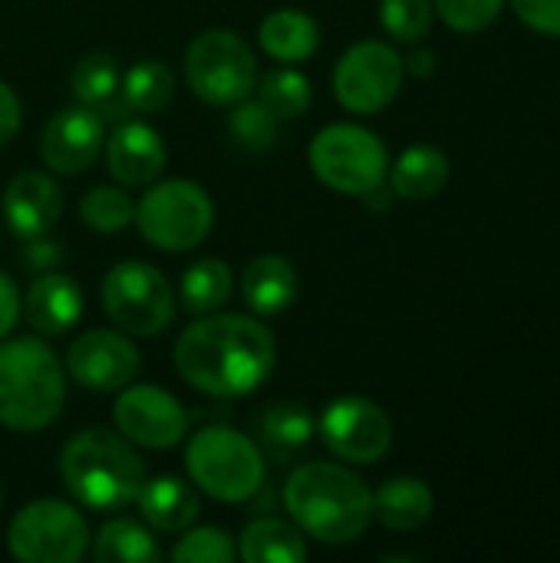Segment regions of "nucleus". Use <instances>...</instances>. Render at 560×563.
I'll list each match as a JSON object with an SVG mask.
<instances>
[{
  "label": "nucleus",
  "mask_w": 560,
  "mask_h": 563,
  "mask_svg": "<svg viewBox=\"0 0 560 563\" xmlns=\"http://www.w3.org/2000/svg\"><path fill=\"white\" fill-rule=\"evenodd\" d=\"M182 383L208 399H241L264 386L277 363V336L254 313L195 317L175 340Z\"/></svg>",
  "instance_id": "obj_1"
},
{
  "label": "nucleus",
  "mask_w": 560,
  "mask_h": 563,
  "mask_svg": "<svg viewBox=\"0 0 560 563\" xmlns=\"http://www.w3.org/2000/svg\"><path fill=\"white\" fill-rule=\"evenodd\" d=\"M297 531L323 548H347L373 525V492L347 462H304L281 492Z\"/></svg>",
  "instance_id": "obj_2"
},
{
  "label": "nucleus",
  "mask_w": 560,
  "mask_h": 563,
  "mask_svg": "<svg viewBox=\"0 0 560 563\" xmlns=\"http://www.w3.org/2000/svg\"><path fill=\"white\" fill-rule=\"evenodd\" d=\"M56 468L66 495L92 515L129 508L145 482L139 449L122 432H109L102 426L76 432L63 445Z\"/></svg>",
  "instance_id": "obj_3"
},
{
  "label": "nucleus",
  "mask_w": 560,
  "mask_h": 563,
  "mask_svg": "<svg viewBox=\"0 0 560 563\" xmlns=\"http://www.w3.org/2000/svg\"><path fill=\"white\" fill-rule=\"evenodd\" d=\"M66 406V369L53 346L30 336L0 340V426L17 435L50 429Z\"/></svg>",
  "instance_id": "obj_4"
},
{
  "label": "nucleus",
  "mask_w": 560,
  "mask_h": 563,
  "mask_svg": "<svg viewBox=\"0 0 560 563\" xmlns=\"http://www.w3.org/2000/svg\"><path fill=\"white\" fill-rule=\"evenodd\" d=\"M185 472L201 495L221 505H244L264 488L267 455L241 429L215 422L188 435Z\"/></svg>",
  "instance_id": "obj_5"
},
{
  "label": "nucleus",
  "mask_w": 560,
  "mask_h": 563,
  "mask_svg": "<svg viewBox=\"0 0 560 563\" xmlns=\"http://www.w3.org/2000/svg\"><path fill=\"white\" fill-rule=\"evenodd\" d=\"M135 228L155 251L185 254L208 241L215 228V201L191 178H158L135 201Z\"/></svg>",
  "instance_id": "obj_6"
},
{
  "label": "nucleus",
  "mask_w": 560,
  "mask_h": 563,
  "mask_svg": "<svg viewBox=\"0 0 560 563\" xmlns=\"http://www.w3.org/2000/svg\"><path fill=\"white\" fill-rule=\"evenodd\" d=\"M310 172L320 185L337 195L363 198L373 188L386 185L389 175V148L386 142L356 122H330L323 125L307 148Z\"/></svg>",
  "instance_id": "obj_7"
},
{
  "label": "nucleus",
  "mask_w": 560,
  "mask_h": 563,
  "mask_svg": "<svg viewBox=\"0 0 560 563\" xmlns=\"http://www.w3.org/2000/svg\"><path fill=\"white\" fill-rule=\"evenodd\" d=\"M257 79L261 69L251 43L228 26L201 30L185 49V82L205 106L231 109L254 96Z\"/></svg>",
  "instance_id": "obj_8"
},
{
  "label": "nucleus",
  "mask_w": 560,
  "mask_h": 563,
  "mask_svg": "<svg viewBox=\"0 0 560 563\" xmlns=\"http://www.w3.org/2000/svg\"><path fill=\"white\" fill-rule=\"evenodd\" d=\"M102 310L135 340L162 336L178 317V297L165 274L145 261H119L102 277Z\"/></svg>",
  "instance_id": "obj_9"
},
{
  "label": "nucleus",
  "mask_w": 560,
  "mask_h": 563,
  "mask_svg": "<svg viewBox=\"0 0 560 563\" xmlns=\"http://www.w3.org/2000/svg\"><path fill=\"white\" fill-rule=\"evenodd\" d=\"M92 531L76 501H26L7 528V551L20 563H79L89 554Z\"/></svg>",
  "instance_id": "obj_10"
},
{
  "label": "nucleus",
  "mask_w": 560,
  "mask_h": 563,
  "mask_svg": "<svg viewBox=\"0 0 560 563\" xmlns=\"http://www.w3.org/2000/svg\"><path fill=\"white\" fill-rule=\"evenodd\" d=\"M406 63L383 40H360L333 66V96L353 115H376L399 96Z\"/></svg>",
  "instance_id": "obj_11"
},
{
  "label": "nucleus",
  "mask_w": 560,
  "mask_h": 563,
  "mask_svg": "<svg viewBox=\"0 0 560 563\" xmlns=\"http://www.w3.org/2000/svg\"><path fill=\"white\" fill-rule=\"evenodd\" d=\"M323 449L347 465H376L393 449V422L386 409L366 396H337L317 416Z\"/></svg>",
  "instance_id": "obj_12"
},
{
  "label": "nucleus",
  "mask_w": 560,
  "mask_h": 563,
  "mask_svg": "<svg viewBox=\"0 0 560 563\" xmlns=\"http://www.w3.org/2000/svg\"><path fill=\"white\" fill-rule=\"evenodd\" d=\"M112 422L135 449L149 452H168L188 439V409L155 383L122 386L112 402Z\"/></svg>",
  "instance_id": "obj_13"
},
{
  "label": "nucleus",
  "mask_w": 560,
  "mask_h": 563,
  "mask_svg": "<svg viewBox=\"0 0 560 563\" xmlns=\"http://www.w3.org/2000/svg\"><path fill=\"white\" fill-rule=\"evenodd\" d=\"M63 369L66 379L89 393H119L122 386L139 379L142 353L135 346V336L122 333L119 327H96L69 343Z\"/></svg>",
  "instance_id": "obj_14"
},
{
  "label": "nucleus",
  "mask_w": 560,
  "mask_h": 563,
  "mask_svg": "<svg viewBox=\"0 0 560 563\" xmlns=\"http://www.w3.org/2000/svg\"><path fill=\"white\" fill-rule=\"evenodd\" d=\"M102 145H106V119L83 102L53 112L40 135L43 165L53 175H66V178L92 168L96 158L102 155Z\"/></svg>",
  "instance_id": "obj_15"
},
{
  "label": "nucleus",
  "mask_w": 560,
  "mask_h": 563,
  "mask_svg": "<svg viewBox=\"0 0 560 563\" xmlns=\"http://www.w3.org/2000/svg\"><path fill=\"white\" fill-rule=\"evenodd\" d=\"M102 158H106V168L116 178V185L149 188L152 181L162 178L168 148L155 125H149L142 119H125L106 135Z\"/></svg>",
  "instance_id": "obj_16"
},
{
  "label": "nucleus",
  "mask_w": 560,
  "mask_h": 563,
  "mask_svg": "<svg viewBox=\"0 0 560 563\" xmlns=\"http://www.w3.org/2000/svg\"><path fill=\"white\" fill-rule=\"evenodd\" d=\"M83 313H86L83 287L56 267L36 271V277L20 294V317L26 320L30 333L43 340L66 336L73 327H79Z\"/></svg>",
  "instance_id": "obj_17"
},
{
  "label": "nucleus",
  "mask_w": 560,
  "mask_h": 563,
  "mask_svg": "<svg viewBox=\"0 0 560 563\" xmlns=\"http://www.w3.org/2000/svg\"><path fill=\"white\" fill-rule=\"evenodd\" d=\"M3 224L13 238H43L63 218V188L53 172H20L7 181L0 198Z\"/></svg>",
  "instance_id": "obj_18"
},
{
  "label": "nucleus",
  "mask_w": 560,
  "mask_h": 563,
  "mask_svg": "<svg viewBox=\"0 0 560 563\" xmlns=\"http://www.w3.org/2000/svg\"><path fill=\"white\" fill-rule=\"evenodd\" d=\"M135 511L139 518L155 531V534H182L191 528L201 515V498L198 488L178 475H155L145 478L139 495H135Z\"/></svg>",
  "instance_id": "obj_19"
},
{
  "label": "nucleus",
  "mask_w": 560,
  "mask_h": 563,
  "mask_svg": "<svg viewBox=\"0 0 560 563\" xmlns=\"http://www.w3.org/2000/svg\"><path fill=\"white\" fill-rule=\"evenodd\" d=\"M300 277L284 254H257L241 274V300L254 317H277L297 303Z\"/></svg>",
  "instance_id": "obj_20"
},
{
  "label": "nucleus",
  "mask_w": 560,
  "mask_h": 563,
  "mask_svg": "<svg viewBox=\"0 0 560 563\" xmlns=\"http://www.w3.org/2000/svg\"><path fill=\"white\" fill-rule=\"evenodd\" d=\"M320 40H323L320 23L300 7H277L257 23L261 49L287 66L307 63L320 49Z\"/></svg>",
  "instance_id": "obj_21"
},
{
  "label": "nucleus",
  "mask_w": 560,
  "mask_h": 563,
  "mask_svg": "<svg viewBox=\"0 0 560 563\" xmlns=\"http://www.w3.org/2000/svg\"><path fill=\"white\" fill-rule=\"evenodd\" d=\"M432 488L413 475H396L373 492V521L399 534L419 531L432 518Z\"/></svg>",
  "instance_id": "obj_22"
},
{
  "label": "nucleus",
  "mask_w": 560,
  "mask_h": 563,
  "mask_svg": "<svg viewBox=\"0 0 560 563\" xmlns=\"http://www.w3.org/2000/svg\"><path fill=\"white\" fill-rule=\"evenodd\" d=\"M314 435H317V416L307 409V402L281 399L257 416V445L264 455L277 462H287L290 455L304 452Z\"/></svg>",
  "instance_id": "obj_23"
},
{
  "label": "nucleus",
  "mask_w": 560,
  "mask_h": 563,
  "mask_svg": "<svg viewBox=\"0 0 560 563\" xmlns=\"http://www.w3.org/2000/svg\"><path fill=\"white\" fill-rule=\"evenodd\" d=\"M389 191L403 201H432L449 185V158L436 145H409L389 162Z\"/></svg>",
  "instance_id": "obj_24"
},
{
  "label": "nucleus",
  "mask_w": 560,
  "mask_h": 563,
  "mask_svg": "<svg viewBox=\"0 0 560 563\" xmlns=\"http://www.w3.org/2000/svg\"><path fill=\"white\" fill-rule=\"evenodd\" d=\"M238 558L244 563H304L310 558V548L294 521L264 515L244 525L238 538Z\"/></svg>",
  "instance_id": "obj_25"
},
{
  "label": "nucleus",
  "mask_w": 560,
  "mask_h": 563,
  "mask_svg": "<svg viewBox=\"0 0 560 563\" xmlns=\"http://www.w3.org/2000/svg\"><path fill=\"white\" fill-rule=\"evenodd\" d=\"M69 89L73 99L96 109L102 119H119L125 102L122 99V69L116 63V56L109 53H86L76 59L73 73H69Z\"/></svg>",
  "instance_id": "obj_26"
},
{
  "label": "nucleus",
  "mask_w": 560,
  "mask_h": 563,
  "mask_svg": "<svg viewBox=\"0 0 560 563\" xmlns=\"http://www.w3.org/2000/svg\"><path fill=\"white\" fill-rule=\"evenodd\" d=\"M89 551L96 563H158L165 558L155 531L142 518H109L92 534Z\"/></svg>",
  "instance_id": "obj_27"
},
{
  "label": "nucleus",
  "mask_w": 560,
  "mask_h": 563,
  "mask_svg": "<svg viewBox=\"0 0 560 563\" xmlns=\"http://www.w3.org/2000/svg\"><path fill=\"white\" fill-rule=\"evenodd\" d=\"M234 271L221 257H201L185 267L178 284V303L191 317H205L215 310H224L234 297Z\"/></svg>",
  "instance_id": "obj_28"
},
{
  "label": "nucleus",
  "mask_w": 560,
  "mask_h": 563,
  "mask_svg": "<svg viewBox=\"0 0 560 563\" xmlns=\"http://www.w3.org/2000/svg\"><path fill=\"white\" fill-rule=\"evenodd\" d=\"M257 102L267 106V112L277 122H294L304 119L314 106V82L307 73H300L297 66H277L267 76L257 79Z\"/></svg>",
  "instance_id": "obj_29"
},
{
  "label": "nucleus",
  "mask_w": 560,
  "mask_h": 563,
  "mask_svg": "<svg viewBox=\"0 0 560 563\" xmlns=\"http://www.w3.org/2000/svg\"><path fill=\"white\" fill-rule=\"evenodd\" d=\"M175 99V73L162 59H139L122 73V102L132 112H158Z\"/></svg>",
  "instance_id": "obj_30"
},
{
  "label": "nucleus",
  "mask_w": 560,
  "mask_h": 563,
  "mask_svg": "<svg viewBox=\"0 0 560 563\" xmlns=\"http://www.w3.org/2000/svg\"><path fill=\"white\" fill-rule=\"evenodd\" d=\"M79 221L96 234H122L135 224V198L122 185H96L79 198Z\"/></svg>",
  "instance_id": "obj_31"
},
{
  "label": "nucleus",
  "mask_w": 560,
  "mask_h": 563,
  "mask_svg": "<svg viewBox=\"0 0 560 563\" xmlns=\"http://www.w3.org/2000/svg\"><path fill=\"white\" fill-rule=\"evenodd\" d=\"M228 135L234 145H241L248 152H267V148H274L277 135H281V122L267 112V106H261L257 99L248 96L231 106Z\"/></svg>",
  "instance_id": "obj_32"
},
{
  "label": "nucleus",
  "mask_w": 560,
  "mask_h": 563,
  "mask_svg": "<svg viewBox=\"0 0 560 563\" xmlns=\"http://www.w3.org/2000/svg\"><path fill=\"white\" fill-rule=\"evenodd\" d=\"M168 558L175 563H231L238 561V541L215 525L185 528Z\"/></svg>",
  "instance_id": "obj_33"
},
{
  "label": "nucleus",
  "mask_w": 560,
  "mask_h": 563,
  "mask_svg": "<svg viewBox=\"0 0 560 563\" xmlns=\"http://www.w3.org/2000/svg\"><path fill=\"white\" fill-rule=\"evenodd\" d=\"M436 3L432 0H380V23L396 43H422L432 30Z\"/></svg>",
  "instance_id": "obj_34"
},
{
  "label": "nucleus",
  "mask_w": 560,
  "mask_h": 563,
  "mask_svg": "<svg viewBox=\"0 0 560 563\" xmlns=\"http://www.w3.org/2000/svg\"><path fill=\"white\" fill-rule=\"evenodd\" d=\"M432 3L442 23L452 26L455 33H482L505 10V0H432Z\"/></svg>",
  "instance_id": "obj_35"
},
{
  "label": "nucleus",
  "mask_w": 560,
  "mask_h": 563,
  "mask_svg": "<svg viewBox=\"0 0 560 563\" xmlns=\"http://www.w3.org/2000/svg\"><path fill=\"white\" fill-rule=\"evenodd\" d=\"M525 26L545 36H560V0H508Z\"/></svg>",
  "instance_id": "obj_36"
},
{
  "label": "nucleus",
  "mask_w": 560,
  "mask_h": 563,
  "mask_svg": "<svg viewBox=\"0 0 560 563\" xmlns=\"http://www.w3.org/2000/svg\"><path fill=\"white\" fill-rule=\"evenodd\" d=\"M20 129H23V102L17 89L0 79V145L13 142Z\"/></svg>",
  "instance_id": "obj_37"
},
{
  "label": "nucleus",
  "mask_w": 560,
  "mask_h": 563,
  "mask_svg": "<svg viewBox=\"0 0 560 563\" xmlns=\"http://www.w3.org/2000/svg\"><path fill=\"white\" fill-rule=\"evenodd\" d=\"M59 261H63V244L59 241H50L46 234L23 241V264L26 267H33V271H53Z\"/></svg>",
  "instance_id": "obj_38"
},
{
  "label": "nucleus",
  "mask_w": 560,
  "mask_h": 563,
  "mask_svg": "<svg viewBox=\"0 0 560 563\" xmlns=\"http://www.w3.org/2000/svg\"><path fill=\"white\" fill-rule=\"evenodd\" d=\"M17 323H20V287L13 284V277L0 271V340H7Z\"/></svg>",
  "instance_id": "obj_39"
},
{
  "label": "nucleus",
  "mask_w": 560,
  "mask_h": 563,
  "mask_svg": "<svg viewBox=\"0 0 560 563\" xmlns=\"http://www.w3.org/2000/svg\"><path fill=\"white\" fill-rule=\"evenodd\" d=\"M403 63H406V73H413V76H432L436 73V53L426 46H416L409 56H403Z\"/></svg>",
  "instance_id": "obj_40"
},
{
  "label": "nucleus",
  "mask_w": 560,
  "mask_h": 563,
  "mask_svg": "<svg viewBox=\"0 0 560 563\" xmlns=\"http://www.w3.org/2000/svg\"><path fill=\"white\" fill-rule=\"evenodd\" d=\"M0 508H3V485H0Z\"/></svg>",
  "instance_id": "obj_41"
}]
</instances>
